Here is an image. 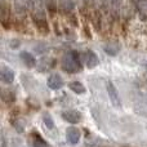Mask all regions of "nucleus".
<instances>
[{"label":"nucleus","instance_id":"1a4fd4ad","mask_svg":"<svg viewBox=\"0 0 147 147\" xmlns=\"http://www.w3.org/2000/svg\"><path fill=\"white\" fill-rule=\"evenodd\" d=\"M85 63L86 66L89 67V69H93V67H96L97 65L99 63V59L98 57H97L96 53H93V52H86V57H85Z\"/></svg>","mask_w":147,"mask_h":147},{"label":"nucleus","instance_id":"0eeeda50","mask_svg":"<svg viewBox=\"0 0 147 147\" xmlns=\"http://www.w3.org/2000/svg\"><path fill=\"white\" fill-rule=\"evenodd\" d=\"M47 84H48V86L52 89V90H57V89L62 88V85H63V80H62V78L58 75V74H53V75H51L48 78Z\"/></svg>","mask_w":147,"mask_h":147},{"label":"nucleus","instance_id":"39448f33","mask_svg":"<svg viewBox=\"0 0 147 147\" xmlns=\"http://www.w3.org/2000/svg\"><path fill=\"white\" fill-rule=\"evenodd\" d=\"M31 8V0H14V9L18 14H25Z\"/></svg>","mask_w":147,"mask_h":147},{"label":"nucleus","instance_id":"f257e3e1","mask_svg":"<svg viewBox=\"0 0 147 147\" xmlns=\"http://www.w3.org/2000/svg\"><path fill=\"white\" fill-rule=\"evenodd\" d=\"M62 69L69 74H75L80 71L81 69L80 58H79V54L75 51L67 52L63 56V58H62Z\"/></svg>","mask_w":147,"mask_h":147},{"label":"nucleus","instance_id":"9b49d317","mask_svg":"<svg viewBox=\"0 0 147 147\" xmlns=\"http://www.w3.org/2000/svg\"><path fill=\"white\" fill-rule=\"evenodd\" d=\"M134 110L136 112H138L140 115H143V116H147V99H142L141 102H136L134 103Z\"/></svg>","mask_w":147,"mask_h":147},{"label":"nucleus","instance_id":"f3484780","mask_svg":"<svg viewBox=\"0 0 147 147\" xmlns=\"http://www.w3.org/2000/svg\"><path fill=\"white\" fill-rule=\"evenodd\" d=\"M32 147H48V143L41 137H36L32 142Z\"/></svg>","mask_w":147,"mask_h":147},{"label":"nucleus","instance_id":"9d476101","mask_svg":"<svg viewBox=\"0 0 147 147\" xmlns=\"http://www.w3.org/2000/svg\"><path fill=\"white\" fill-rule=\"evenodd\" d=\"M59 8L66 13L72 12L75 8V0H59Z\"/></svg>","mask_w":147,"mask_h":147},{"label":"nucleus","instance_id":"f03ea898","mask_svg":"<svg viewBox=\"0 0 147 147\" xmlns=\"http://www.w3.org/2000/svg\"><path fill=\"white\" fill-rule=\"evenodd\" d=\"M107 93H109V97H110V101H111L112 106L115 109H120L121 107V99H120V96L117 93V89L111 81L107 83Z\"/></svg>","mask_w":147,"mask_h":147},{"label":"nucleus","instance_id":"dca6fc26","mask_svg":"<svg viewBox=\"0 0 147 147\" xmlns=\"http://www.w3.org/2000/svg\"><path fill=\"white\" fill-rule=\"evenodd\" d=\"M1 97H3V101L4 102H13L14 101V94L10 93V90H3Z\"/></svg>","mask_w":147,"mask_h":147},{"label":"nucleus","instance_id":"6ab92c4d","mask_svg":"<svg viewBox=\"0 0 147 147\" xmlns=\"http://www.w3.org/2000/svg\"><path fill=\"white\" fill-rule=\"evenodd\" d=\"M1 147H5V140L1 138Z\"/></svg>","mask_w":147,"mask_h":147},{"label":"nucleus","instance_id":"aec40b11","mask_svg":"<svg viewBox=\"0 0 147 147\" xmlns=\"http://www.w3.org/2000/svg\"><path fill=\"white\" fill-rule=\"evenodd\" d=\"M143 65H145V66H146V69H147V59H146L145 62H143Z\"/></svg>","mask_w":147,"mask_h":147},{"label":"nucleus","instance_id":"7ed1b4c3","mask_svg":"<svg viewBox=\"0 0 147 147\" xmlns=\"http://www.w3.org/2000/svg\"><path fill=\"white\" fill-rule=\"evenodd\" d=\"M62 117H63L66 121L71 123V124H78V123L81 121L83 115H81V112L76 111V110H67V111L62 112Z\"/></svg>","mask_w":147,"mask_h":147},{"label":"nucleus","instance_id":"2eb2a0df","mask_svg":"<svg viewBox=\"0 0 147 147\" xmlns=\"http://www.w3.org/2000/svg\"><path fill=\"white\" fill-rule=\"evenodd\" d=\"M43 121L45 123V125L49 128V129H53L54 128V121H53V119H52V116L49 114L43 115Z\"/></svg>","mask_w":147,"mask_h":147},{"label":"nucleus","instance_id":"4468645a","mask_svg":"<svg viewBox=\"0 0 147 147\" xmlns=\"http://www.w3.org/2000/svg\"><path fill=\"white\" fill-rule=\"evenodd\" d=\"M136 7H137V10L140 12L141 16L147 17V0H137Z\"/></svg>","mask_w":147,"mask_h":147},{"label":"nucleus","instance_id":"423d86ee","mask_svg":"<svg viewBox=\"0 0 147 147\" xmlns=\"http://www.w3.org/2000/svg\"><path fill=\"white\" fill-rule=\"evenodd\" d=\"M0 79H1V81L5 84L13 83V80H14V71L7 66H3L1 69H0Z\"/></svg>","mask_w":147,"mask_h":147},{"label":"nucleus","instance_id":"20e7f679","mask_svg":"<svg viewBox=\"0 0 147 147\" xmlns=\"http://www.w3.org/2000/svg\"><path fill=\"white\" fill-rule=\"evenodd\" d=\"M66 138L69 141V143L71 145H76L80 141V130L75 127H70L66 130Z\"/></svg>","mask_w":147,"mask_h":147},{"label":"nucleus","instance_id":"ddd939ff","mask_svg":"<svg viewBox=\"0 0 147 147\" xmlns=\"http://www.w3.org/2000/svg\"><path fill=\"white\" fill-rule=\"evenodd\" d=\"M105 52H106L107 54H110V56H115V54H117L119 53V51H120V47H119V44H116V43H110V44H106L105 45Z\"/></svg>","mask_w":147,"mask_h":147},{"label":"nucleus","instance_id":"a211bd4d","mask_svg":"<svg viewBox=\"0 0 147 147\" xmlns=\"http://www.w3.org/2000/svg\"><path fill=\"white\" fill-rule=\"evenodd\" d=\"M45 4H47V7H48L49 12H51L52 14H54V13H56V1H54V0H45Z\"/></svg>","mask_w":147,"mask_h":147},{"label":"nucleus","instance_id":"6e6552de","mask_svg":"<svg viewBox=\"0 0 147 147\" xmlns=\"http://www.w3.org/2000/svg\"><path fill=\"white\" fill-rule=\"evenodd\" d=\"M20 57H21V59H22V62L25 63V66L28 67V69H32V67L36 66L35 57H34L31 53H28V52H21Z\"/></svg>","mask_w":147,"mask_h":147},{"label":"nucleus","instance_id":"f8f14e48","mask_svg":"<svg viewBox=\"0 0 147 147\" xmlns=\"http://www.w3.org/2000/svg\"><path fill=\"white\" fill-rule=\"evenodd\" d=\"M69 88L71 89L72 92H75L76 94H83L85 92V86L80 83V81H71L69 84Z\"/></svg>","mask_w":147,"mask_h":147}]
</instances>
